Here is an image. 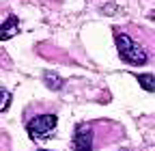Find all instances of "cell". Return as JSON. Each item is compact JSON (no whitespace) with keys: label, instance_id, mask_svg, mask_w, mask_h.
I'll use <instances>...</instances> for the list:
<instances>
[{"label":"cell","instance_id":"5","mask_svg":"<svg viewBox=\"0 0 155 151\" xmlns=\"http://www.w3.org/2000/svg\"><path fill=\"white\" fill-rule=\"evenodd\" d=\"M136 78H138V82H140V86H142L144 91L155 93V76H153V73H138Z\"/></svg>","mask_w":155,"mask_h":151},{"label":"cell","instance_id":"6","mask_svg":"<svg viewBox=\"0 0 155 151\" xmlns=\"http://www.w3.org/2000/svg\"><path fill=\"white\" fill-rule=\"evenodd\" d=\"M45 82H50L54 91H58V89H61V84H63V82H61V78H58L56 73H52V71H50V73H45Z\"/></svg>","mask_w":155,"mask_h":151},{"label":"cell","instance_id":"7","mask_svg":"<svg viewBox=\"0 0 155 151\" xmlns=\"http://www.w3.org/2000/svg\"><path fill=\"white\" fill-rule=\"evenodd\" d=\"M0 93H2V104H0V110L2 112H7V108H9V102H11V93H9V89H0Z\"/></svg>","mask_w":155,"mask_h":151},{"label":"cell","instance_id":"2","mask_svg":"<svg viewBox=\"0 0 155 151\" xmlns=\"http://www.w3.org/2000/svg\"><path fill=\"white\" fill-rule=\"evenodd\" d=\"M56 123H58L56 115H37L26 123V132L35 143H41V140H45L54 134Z\"/></svg>","mask_w":155,"mask_h":151},{"label":"cell","instance_id":"1","mask_svg":"<svg viewBox=\"0 0 155 151\" xmlns=\"http://www.w3.org/2000/svg\"><path fill=\"white\" fill-rule=\"evenodd\" d=\"M114 43H116V50H119V56H121V61L129 63V65H144L147 59H149V54L147 50L134 39V37L125 35V32H116L114 35Z\"/></svg>","mask_w":155,"mask_h":151},{"label":"cell","instance_id":"8","mask_svg":"<svg viewBox=\"0 0 155 151\" xmlns=\"http://www.w3.org/2000/svg\"><path fill=\"white\" fill-rule=\"evenodd\" d=\"M39 151H50V149H39Z\"/></svg>","mask_w":155,"mask_h":151},{"label":"cell","instance_id":"4","mask_svg":"<svg viewBox=\"0 0 155 151\" xmlns=\"http://www.w3.org/2000/svg\"><path fill=\"white\" fill-rule=\"evenodd\" d=\"M19 32V20L15 15H9L7 20L2 22V30H0V39L2 41H7V39H11V37H15Z\"/></svg>","mask_w":155,"mask_h":151},{"label":"cell","instance_id":"3","mask_svg":"<svg viewBox=\"0 0 155 151\" xmlns=\"http://www.w3.org/2000/svg\"><path fill=\"white\" fill-rule=\"evenodd\" d=\"M93 125L91 123H80L73 129L71 147L73 151H93Z\"/></svg>","mask_w":155,"mask_h":151}]
</instances>
